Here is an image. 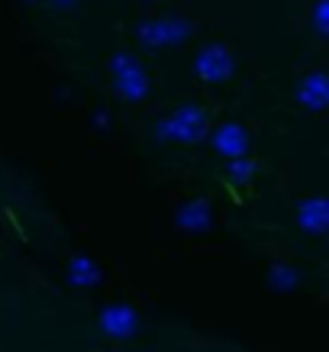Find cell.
Returning <instances> with one entry per match:
<instances>
[{"label": "cell", "instance_id": "6da1fadb", "mask_svg": "<svg viewBox=\"0 0 329 352\" xmlns=\"http://www.w3.org/2000/svg\"><path fill=\"white\" fill-rule=\"evenodd\" d=\"M207 133H210V117H207V110L197 107V104H184V107H178L171 117L155 123V139H159V142H184V146H194V142L207 139Z\"/></svg>", "mask_w": 329, "mask_h": 352}, {"label": "cell", "instance_id": "7a4b0ae2", "mask_svg": "<svg viewBox=\"0 0 329 352\" xmlns=\"http://www.w3.org/2000/svg\"><path fill=\"white\" fill-rule=\"evenodd\" d=\"M110 75H113V91L117 97H123L126 104H139V100H146L149 97V72L142 68L133 52H117L110 58Z\"/></svg>", "mask_w": 329, "mask_h": 352}, {"label": "cell", "instance_id": "3957f363", "mask_svg": "<svg viewBox=\"0 0 329 352\" xmlns=\"http://www.w3.org/2000/svg\"><path fill=\"white\" fill-rule=\"evenodd\" d=\"M191 36H194V26L184 16H159V20H142L136 26V39L142 49L184 45Z\"/></svg>", "mask_w": 329, "mask_h": 352}, {"label": "cell", "instance_id": "277c9868", "mask_svg": "<svg viewBox=\"0 0 329 352\" xmlns=\"http://www.w3.org/2000/svg\"><path fill=\"white\" fill-rule=\"evenodd\" d=\"M233 72H236V58L223 43L203 45L197 58H194V75L201 78L203 85H223V81L233 78Z\"/></svg>", "mask_w": 329, "mask_h": 352}, {"label": "cell", "instance_id": "5b68a950", "mask_svg": "<svg viewBox=\"0 0 329 352\" xmlns=\"http://www.w3.org/2000/svg\"><path fill=\"white\" fill-rule=\"evenodd\" d=\"M213 142V149L220 152L223 159H239V155H249V129L242 123H223L207 133Z\"/></svg>", "mask_w": 329, "mask_h": 352}, {"label": "cell", "instance_id": "8992f818", "mask_svg": "<svg viewBox=\"0 0 329 352\" xmlns=\"http://www.w3.org/2000/svg\"><path fill=\"white\" fill-rule=\"evenodd\" d=\"M100 330L113 340H129L139 330V314L129 304H106L100 310Z\"/></svg>", "mask_w": 329, "mask_h": 352}, {"label": "cell", "instance_id": "52a82bcc", "mask_svg": "<svg viewBox=\"0 0 329 352\" xmlns=\"http://www.w3.org/2000/svg\"><path fill=\"white\" fill-rule=\"evenodd\" d=\"M297 104L310 113H319V110L329 104V78L326 72H310L297 81Z\"/></svg>", "mask_w": 329, "mask_h": 352}, {"label": "cell", "instance_id": "ba28073f", "mask_svg": "<svg viewBox=\"0 0 329 352\" xmlns=\"http://www.w3.org/2000/svg\"><path fill=\"white\" fill-rule=\"evenodd\" d=\"M174 223L184 230V233H203V230H210L213 223V207L201 197H194V201H184L174 210Z\"/></svg>", "mask_w": 329, "mask_h": 352}, {"label": "cell", "instance_id": "9c48e42d", "mask_svg": "<svg viewBox=\"0 0 329 352\" xmlns=\"http://www.w3.org/2000/svg\"><path fill=\"white\" fill-rule=\"evenodd\" d=\"M297 226L304 233L323 236L329 230V204L323 197H307L297 207Z\"/></svg>", "mask_w": 329, "mask_h": 352}, {"label": "cell", "instance_id": "30bf717a", "mask_svg": "<svg viewBox=\"0 0 329 352\" xmlns=\"http://www.w3.org/2000/svg\"><path fill=\"white\" fill-rule=\"evenodd\" d=\"M68 281L75 288H94V285H100V268L91 256H75L68 262Z\"/></svg>", "mask_w": 329, "mask_h": 352}, {"label": "cell", "instance_id": "8fae6325", "mask_svg": "<svg viewBox=\"0 0 329 352\" xmlns=\"http://www.w3.org/2000/svg\"><path fill=\"white\" fill-rule=\"evenodd\" d=\"M297 281H300L297 268L284 265V262H277V265H271V272H268V285H271L275 291H281V294H291V291L297 288Z\"/></svg>", "mask_w": 329, "mask_h": 352}, {"label": "cell", "instance_id": "7c38bea8", "mask_svg": "<svg viewBox=\"0 0 329 352\" xmlns=\"http://www.w3.org/2000/svg\"><path fill=\"white\" fill-rule=\"evenodd\" d=\"M255 171H258V162L249 159V155H239V159H229V165H226V178L233 184H249L255 178Z\"/></svg>", "mask_w": 329, "mask_h": 352}, {"label": "cell", "instance_id": "4fadbf2b", "mask_svg": "<svg viewBox=\"0 0 329 352\" xmlns=\"http://www.w3.org/2000/svg\"><path fill=\"white\" fill-rule=\"evenodd\" d=\"M313 32L319 39L329 36V0H317L313 3Z\"/></svg>", "mask_w": 329, "mask_h": 352}, {"label": "cell", "instance_id": "5bb4252c", "mask_svg": "<svg viewBox=\"0 0 329 352\" xmlns=\"http://www.w3.org/2000/svg\"><path fill=\"white\" fill-rule=\"evenodd\" d=\"M91 126H94L97 133H106V129H110V113H106V110H97L94 117H91Z\"/></svg>", "mask_w": 329, "mask_h": 352}, {"label": "cell", "instance_id": "9a60e30c", "mask_svg": "<svg viewBox=\"0 0 329 352\" xmlns=\"http://www.w3.org/2000/svg\"><path fill=\"white\" fill-rule=\"evenodd\" d=\"M49 3H52L55 10H75L78 7V0H49Z\"/></svg>", "mask_w": 329, "mask_h": 352}, {"label": "cell", "instance_id": "2e32d148", "mask_svg": "<svg viewBox=\"0 0 329 352\" xmlns=\"http://www.w3.org/2000/svg\"><path fill=\"white\" fill-rule=\"evenodd\" d=\"M26 3H36V0H26Z\"/></svg>", "mask_w": 329, "mask_h": 352}]
</instances>
